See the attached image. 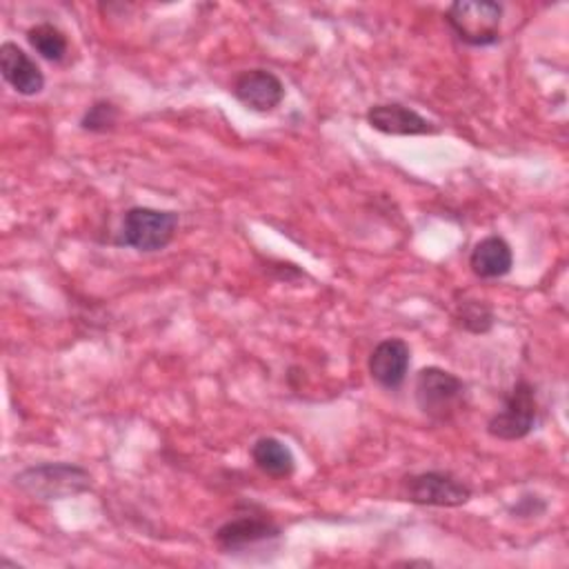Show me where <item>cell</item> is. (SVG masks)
I'll return each instance as SVG.
<instances>
[{
  "mask_svg": "<svg viewBox=\"0 0 569 569\" xmlns=\"http://www.w3.org/2000/svg\"><path fill=\"white\" fill-rule=\"evenodd\" d=\"M13 485L36 500H60L91 489V476L71 462H42L18 471Z\"/></svg>",
  "mask_w": 569,
  "mask_h": 569,
  "instance_id": "6da1fadb",
  "label": "cell"
},
{
  "mask_svg": "<svg viewBox=\"0 0 569 569\" xmlns=\"http://www.w3.org/2000/svg\"><path fill=\"white\" fill-rule=\"evenodd\" d=\"M178 213L151 207H131L122 216L120 231L116 236L118 247L153 253L162 251L178 231Z\"/></svg>",
  "mask_w": 569,
  "mask_h": 569,
  "instance_id": "7a4b0ae2",
  "label": "cell"
},
{
  "mask_svg": "<svg viewBox=\"0 0 569 569\" xmlns=\"http://www.w3.org/2000/svg\"><path fill=\"white\" fill-rule=\"evenodd\" d=\"M416 405L433 422H449L465 409L467 385L451 371L425 367L416 376Z\"/></svg>",
  "mask_w": 569,
  "mask_h": 569,
  "instance_id": "3957f363",
  "label": "cell"
},
{
  "mask_svg": "<svg viewBox=\"0 0 569 569\" xmlns=\"http://www.w3.org/2000/svg\"><path fill=\"white\" fill-rule=\"evenodd\" d=\"M453 36L469 47H489L500 40L502 4L491 0H458L445 11Z\"/></svg>",
  "mask_w": 569,
  "mask_h": 569,
  "instance_id": "277c9868",
  "label": "cell"
},
{
  "mask_svg": "<svg viewBox=\"0 0 569 569\" xmlns=\"http://www.w3.org/2000/svg\"><path fill=\"white\" fill-rule=\"evenodd\" d=\"M538 418V402L536 389L527 380H518L511 391L505 396L502 409L496 411L489 422V436L498 440H520L531 433Z\"/></svg>",
  "mask_w": 569,
  "mask_h": 569,
  "instance_id": "5b68a950",
  "label": "cell"
},
{
  "mask_svg": "<svg viewBox=\"0 0 569 569\" xmlns=\"http://www.w3.org/2000/svg\"><path fill=\"white\" fill-rule=\"evenodd\" d=\"M402 496L425 507H460L469 502L471 489L449 471H422L402 478Z\"/></svg>",
  "mask_w": 569,
  "mask_h": 569,
  "instance_id": "8992f818",
  "label": "cell"
},
{
  "mask_svg": "<svg viewBox=\"0 0 569 569\" xmlns=\"http://www.w3.org/2000/svg\"><path fill=\"white\" fill-rule=\"evenodd\" d=\"M231 91L240 104L258 113L273 111L284 98L282 80L267 69L240 71L231 84Z\"/></svg>",
  "mask_w": 569,
  "mask_h": 569,
  "instance_id": "52a82bcc",
  "label": "cell"
},
{
  "mask_svg": "<svg viewBox=\"0 0 569 569\" xmlns=\"http://www.w3.org/2000/svg\"><path fill=\"white\" fill-rule=\"evenodd\" d=\"M278 536H280V527L273 520L258 518V516H238L220 525L213 538L224 553H236V551H244L256 545L269 542Z\"/></svg>",
  "mask_w": 569,
  "mask_h": 569,
  "instance_id": "ba28073f",
  "label": "cell"
},
{
  "mask_svg": "<svg viewBox=\"0 0 569 569\" xmlns=\"http://www.w3.org/2000/svg\"><path fill=\"white\" fill-rule=\"evenodd\" d=\"M365 118L376 131L387 136H427L438 131V127L431 120L400 102L371 104Z\"/></svg>",
  "mask_w": 569,
  "mask_h": 569,
  "instance_id": "9c48e42d",
  "label": "cell"
},
{
  "mask_svg": "<svg viewBox=\"0 0 569 569\" xmlns=\"http://www.w3.org/2000/svg\"><path fill=\"white\" fill-rule=\"evenodd\" d=\"M411 351L402 338H385L369 353V376L385 389H398L409 371Z\"/></svg>",
  "mask_w": 569,
  "mask_h": 569,
  "instance_id": "30bf717a",
  "label": "cell"
},
{
  "mask_svg": "<svg viewBox=\"0 0 569 569\" xmlns=\"http://www.w3.org/2000/svg\"><path fill=\"white\" fill-rule=\"evenodd\" d=\"M0 73L4 82L20 96H36L44 89V73L16 42H2L0 47Z\"/></svg>",
  "mask_w": 569,
  "mask_h": 569,
  "instance_id": "8fae6325",
  "label": "cell"
},
{
  "mask_svg": "<svg viewBox=\"0 0 569 569\" xmlns=\"http://www.w3.org/2000/svg\"><path fill=\"white\" fill-rule=\"evenodd\" d=\"M469 267L482 280L502 278L513 267V251L505 238L487 236L471 249Z\"/></svg>",
  "mask_w": 569,
  "mask_h": 569,
  "instance_id": "7c38bea8",
  "label": "cell"
},
{
  "mask_svg": "<svg viewBox=\"0 0 569 569\" xmlns=\"http://www.w3.org/2000/svg\"><path fill=\"white\" fill-rule=\"evenodd\" d=\"M251 460L269 478L282 480L296 471V458L291 449L273 436H262L251 445Z\"/></svg>",
  "mask_w": 569,
  "mask_h": 569,
  "instance_id": "4fadbf2b",
  "label": "cell"
},
{
  "mask_svg": "<svg viewBox=\"0 0 569 569\" xmlns=\"http://www.w3.org/2000/svg\"><path fill=\"white\" fill-rule=\"evenodd\" d=\"M27 42L31 44V49H36L49 62H62L69 51L67 36L62 33V29H58L51 22H40V24L29 27Z\"/></svg>",
  "mask_w": 569,
  "mask_h": 569,
  "instance_id": "5bb4252c",
  "label": "cell"
},
{
  "mask_svg": "<svg viewBox=\"0 0 569 569\" xmlns=\"http://www.w3.org/2000/svg\"><path fill=\"white\" fill-rule=\"evenodd\" d=\"M456 320L471 333H487L493 325V311L482 300H465L456 309Z\"/></svg>",
  "mask_w": 569,
  "mask_h": 569,
  "instance_id": "9a60e30c",
  "label": "cell"
},
{
  "mask_svg": "<svg viewBox=\"0 0 569 569\" xmlns=\"http://www.w3.org/2000/svg\"><path fill=\"white\" fill-rule=\"evenodd\" d=\"M120 118V111L113 102L109 100H96L80 118V129L91 131V133H104L116 127Z\"/></svg>",
  "mask_w": 569,
  "mask_h": 569,
  "instance_id": "2e32d148",
  "label": "cell"
},
{
  "mask_svg": "<svg viewBox=\"0 0 569 569\" xmlns=\"http://www.w3.org/2000/svg\"><path fill=\"white\" fill-rule=\"evenodd\" d=\"M547 509V505L538 498V496H522L516 505H513V513L518 516H538Z\"/></svg>",
  "mask_w": 569,
  "mask_h": 569,
  "instance_id": "e0dca14e",
  "label": "cell"
}]
</instances>
